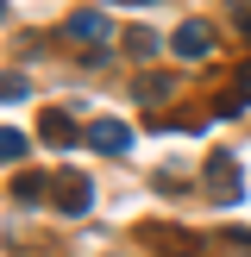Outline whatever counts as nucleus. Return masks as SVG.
<instances>
[{
  "instance_id": "f257e3e1",
  "label": "nucleus",
  "mask_w": 251,
  "mask_h": 257,
  "mask_svg": "<svg viewBox=\"0 0 251 257\" xmlns=\"http://www.w3.org/2000/svg\"><path fill=\"white\" fill-rule=\"evenodd\" d=\"M88 145H94L100 151V157H119V151H132V125H126V119H88Z\"/></svg>"
},
{
  "instance_id": "f03ea898",
  "label": "nucleus",
  "mask_w": 251,
  "mask_h": 257,
  "mask_svg": "<svg viewBox=\"0 0 251 257\" xmlns=\"http://www.w3.org/2000/svg\"><path fill=\"white\" fill-rule=\"evenodd\" d=\"M207 188H213V201H245V176H238V163L232 157H207Z\"/></svg>"
},
{
  "instance_id": "7ed1b4c3",
  "label": "nucleus",
  "mask_w": 251,
  "mask_h": 257,
  "mask_svg": "<svg viewBox=\"0 0 251 257\" xmlns=\"http://www.w3.org/2000/svg\"><path fill=\"white\" fill-rule=\"evenodd\" d=\"M63 38L69 44H107V13H94V7H82V13H69V25H63Z\"/></svg>"
},
{
  "instance_id": "20e7f679",
  "label": "nucleus",
  "mask_w": 251,
  "mask_h": 257,
  "mask_svg": "<svg viewBox=\"0 0 251 257\" xmlns=\"http://www.w3.org/2000/svg\"><path fill=\"white\" fill-rule=\"evenodd\" d=\"M170 50H176V57H188V63H201V57H207V50H213V32H207V25H201V19H188V25H176Z\"/></svg>"
},
{
  "instance_id": "39448f33",
  "label": "nucleus",
  "mask_w": 251,
  "mask_h": 257,
  "mask_svg": "<svg viewBox=\"0 0 251 257\" xmlns=\"http://www.w3.org/2000/svg\"><path fill=\"white\" fill-rule=\"evenodd\" d=\"M57 207L63 213H88L94 207V182H88V176H63L57 182Z\"/></svg>"
},
{
  "instance_id": "423d86ee",
  "label": "nucleus",
  "mask_w": 251,
  "mask_h": 257,
  "mask_svg": "<svg viewBox=\"0 0 251 257\" xmlns=\"http://www.w3.org/2000/svg\"><path fill=\"white\" fill-rule=\"evenodd\" d=\"M38 138H50V145H69V138H75V125H69V113H63V107H50L44 119H38Z\"/></svg>"
},
{
  "instance_id": "0eeeda50",
  "label": "nucleus",
  "mask_w": 251,
  "mask_h": 257,
  "mask_svg": "<svg viewBox=\"0 0 251 257\" xmlns=\"http://www.w3.org/2000/svg\"><path fill=\"white\" fill-rule=\"evenodd\" d=\"M38 195H44V176H19V182H13V201H19V207H38Z\"/></svg>"
},
{
  "instance_id": "6e6552de",
  "label": "nucleus",
  "mask_w": 251,
  "mask_h": 257,
  "mask_svg": "<svg viewBox=\"0 0 251 257\" xmlns=\"http://www.w3.org/2000/svg\"><path fill=\"white\" fill-rule=\"evenodd\" d=\"M0 157H7V163L25 157V132H19V125H7V132H0Z\"/></svg>"
},
{
  "instance_id": "1a4fd4ad",
  "label": "nucleus",
  "mask_w": 251,
  "mask_h": 257,
  "mask_svg": "<svg viewBox=\"0 0 251 257\" xmlns=\"http://www.w3.org/2000/svg\"><path fill=\"white\" fill-rule=\"evenodd\" d=\"M157 44H163L157 32H132V38H126V50H132V57H157Z\"/></svg>"
},
{
  "instance_id": "9d476101",
  "label": "nucleus",
  "mask_w": 251,
  "mask_h": 257,
  "mask_svg": "<svg viewBox=\"0 0 251 257\" xmlns=\"http://www.w3.org/2000/svg\"><path fill=\"white\" fill-rule=\"evenodd\" d=\"M163 94H170V82H163V75H145V82H138V100H151V107H157Z\"/></svg>"
},
{
  "instance_id": "9b49d317",
  "label": "nucleus",
  "mask_w": 251,
  "mask_h": 257,
  "mask_svg": "<svg viewBox=\"0 0 251 257\" xmlns=\"http://www.w3.org/2000/svg\"><path fill=\"white\" fill-rule=\"evenodd\" d=\"M238 100H251V63L238 69Z\"/></svg>"
},
{
  "instance_id": "f8f14e48",
  "label": "nucleus",
  "mask_w": 251,
  "mask_h": 257,
  "mask_svg": "<svg viewBox=\"0 0 251 257\" xmlns=\"http://www.w3.org/2000/svg\"><path fill=\"white\" fill-rule=\"evenodd\" d=\"M132 7H151V0H132Z\"/></svg>"
}]
</instances>
